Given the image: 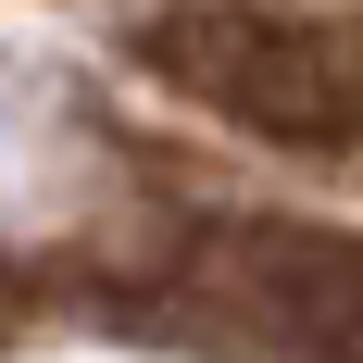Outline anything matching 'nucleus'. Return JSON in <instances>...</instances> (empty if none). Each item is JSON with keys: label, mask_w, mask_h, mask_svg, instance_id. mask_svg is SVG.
<instances>
[{"label": "nucleus", "mask_w": 363, "mask_h": 363, "mask_svg": "<svg viewBox=\"0 0 363 363\" xmlns=\"http://www.w3.org/2000/svg\"><path fill=\"white\" fill-rule=\"evenodd\" d=\"M201 301H225L289 363H363V238L313 213H213L188 238Z\"/></svg>", "instance_id": "2"}, {"label": "nucleus", "mask_w": 363, "mask_h": 363, "mask_svg": "<svg viewBox=\"0 0 363 363\" xmlns=\"http://www.w3.org/2000/svg\"><path fill=\"white\" fill-rule=\"evenodd\" d=\"M138 75L276 150H363V13L313 0H163Z\"/></svg>", "instance_id": "1"}]
</instances>
